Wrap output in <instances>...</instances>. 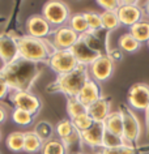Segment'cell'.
<instances>
[{"label": "cell", "instance_id": "1", "mask_svg": "<svg viewBox=\"0 0 149 154\" xmlns=\"http://www.w3.org/2000/svg\"><path fill=\"white\" fill-rule=\"evenodd\" d=\"M12 91H30L34 82L42 73L39 63L25 60L18 56L12 63L3 65L0 69Z\"/></svg>", "mask_w": 149, "mask_h": 154}, {"label": "cell", "instance_id": "2", "mask_svg": "<svg viewBox=\"0 0 149 154\" xmlns=\"http://www.w3.org/2000/svg\"><path fill=\"white\" fill-rule=\"evenodd\" d=\"M89 79L90 76L88 67L79 64L77 68L73 69L72 72L56 77V80L51 84V86L47 90L59 91V93L66 95L67 98H76Z\"/></svg>", "mask_w": 149, "mask_h": 154}, {"label": "cell", "instance_id": "3", "mask_svg": "<svg viewBox=\"0 0 149 154\" xmlns=\"http://www.w3.org/2000/svg\"><path fill=\"white\" fill-rule=\"evenodd\" d=\"M17 38L18 55L20 57L34 63H47L48 57L56 50L47 39H38L30 35H21Z\"/></svg>", "mask_w": 149, "mask_h": 154}, {"label": "cell", "instance_id": "4", "mask_svg": "<svg viewBox=\"0 0 149 154\" xmlns=\"http://www.w3.org/2000/svg\"><path fill=\"white\" fill-rule=\"evenodd\" d=\"M42 16L46 18L51 26H64L71 18V11L66 3L63 2H47L42 7Z\"/></svg>", "mask_w": 149, "mask_h": 154}, {"label": "cell", "instance_id": "5", "mask_svg": "<svg viewBox=\"0 0 149 154\" xmlns=\"http://www.w3.org/2000/svg\"><path fill=\"white\" fill-rule=\"evenodd\" d=\"M119 111L122 114V118H123V138L126 144L133 146L139 141L141 134L140 122L129 106L122 105Z\"/></svg>", "mask_w": 149, "mask_h": 154}, {"label": "cell", "instance_id": "6", "mask_svg": "<svg viewBox=\"0 0 149 154\" xmlns=\"http://www.w3.org/2000/svg\"><path fill=\"white\" fill-rule=\"evenodd\" d=\"M48 67L54 71L56 75H66L77 68V60L71 52V50H56L47 60Z\"/></svg>", "mask_w": 149, "mask_h": 154}, {"label": "cell", "instance_id": "7", "mask_svg": "<svg viewBox=\"0 0 149 154\" xmlns=\"http://www.w3.org/2000/svg\"><path fill=\"white\" fill-rule=\"evenodd\" d=\"M114 69H115V61L110 57L107 54H102L99 57H97L89 67V76L97 82H105L113 76Z\"/></svg>", "mask_w": 149, "mask_h": 154}, {"label": "cell", "instance_id": "8", "mask_svg": "<svg viewBox=\"0 0 149 154\" xmlns=\"http://www.w3.org/2000/svg\"><path fill=\"white\" fill-rule=\"evenodd\" d=\"M116 14L120 25L131 28L137 22L143 21L145 13L137 2H120L119 8L116 9Z\"/></svg>", "mask_w": 149, "mask_h": 154}, {"label": "cell", "instance_id": "9", "mask_svg": "<svg viewBox=\"0 0 149 154\" xmlns=\"http://www.w3.org/2000/svg\"><path fill=\"white\" fill-rule=\"evenodd\" d=\"M9 98L14 109L28 111L34 116L39 112L42 107V101L32 91H12Z\"/></svg>", "mask_w": 149, "mask_h": 154}, {"label": "cell", "instance_id": "10", "mask_svg": "<svg viewBox=\"0 0 149 154\" xmlns=\"http://www.w3.org/2000/svg\"><path fill=\"white\" fill-rule=\"evenodd\" d=\"M127 102L131 109L145 111L149 106V85L144 82H137L128 89Z\"/></svg>", "mask_w": 149, "mask_h": 154}, {"label": "cell", "instance_id": "11", "mask_svg": "<svg viewBox=\"0 0 149 154\" xmlns=\"http://www.w3.org/2000/svg\"><path fill=\"white\" fill-rule=\"evenodd\" d=\"M80 35L75 33L68 25L60 26L52 30L51 45L55 50H71L79 41Z\"/></svg>", "mask_w": 149, "mask_h": 154}, {"label": "cell", "instance_id": "12", "mask_svg": "<svg viewBox=\"0 0 149 154\" xmlns=\"http://www.w3.org/2000/svg\"><path fill=\"white\" fill-rule=\"evenodd\" d=\"M71 52L73 54V56L76 57V60H77L79 64L86 65V67H89L97 57H99L102 55V52L94 50L85 39H84L82 35H80L79 41L76 42V45L71 48Z\"/></svg>", "mask_w": 149, "mask_h": 154}, {"label": "cell", "instance_id": "13", "mask_svg": "<svg viewBox=\"0 0 149 154\" xmlns=\"http://www.w3.org/2000/svg\"><path fill=\"white\" fill-rule=\"evenodd\" d=\"M26 33L33 38L46 39L52 34V26L46 21L42 14H33L26 21Z\"/></svg>", "mask_w": 149, "mask_h": 154}, {"label": "cell", "instance_id": "14", "mask_svg": "<svg viewBox=\"0 0 149 154\" xmlns=\"http://www.w3.org/2000/svg\"><path fill=\"white\" fill-rule=\"evenodd\" d=\"M18 55L17 38L12 34H0V60L7 65L16 60Z\"/></svg>", "mask_w": 149, "mask_h": 154}, {"label": "cell", "instance_id": "15", "mask_svg": "<svg viewBox=\"0 0 149 154\" xmlns=\"http://www.w3.org/2000/svg\"><path fill=\"white\" fill-rule=\"evenodd\" d=\"M80 134H81L82 145H86L92 149L104 148V136H105L104 123H94L89 129Z\"/></svg>", "mask_w": 149, "mask_h": 154}, {"label": "cell", "instance_id": "16", "mask_svg": "<svg viewBox=\"0 0 149 154\" xmlns=\"http://www.w3.org/2000/svg\"><path fill=\"white\" fill-rule=\"evenodd\" d=\"M102 97H104V95H102V89H101L99 82L94 81L93 79H89L85 85L82 86L81 91H80L76 98L85 107H89L90 105H93L94 102H97L98 99Z\"/></svg>", "mask_w": 149, "mask_h": 154}, {"label": "cell", "instance_id": "17", "mask_svg": "<svg viewBox=\"0 0 149 154\" xmlns=\"http://www.w3.org/2000/svg\"><path fill=\"white\" fill-rule=\"evenodd\" d=\"M111 112V101L107 97L99 98L97 102L86 107V114L93 119L94 123H104Z\"/></svg>", "mask_w": 149, "mask_h": 154}, {"label": "cell", "instance_id": "18", "mask_svg": "<svg viewBox=\"0 0 149 154\" xmlns=\"http://www.w3.org/2000/svg\"><path fill=\"white\" fill-rule=\"evenodd\" d=\"M104 127L106 132L123 137V118H122L120 111H111L109 116L106 118V120L104 122Z\"/></svg>", "mask_w": 149, "mask_h": 154}, {"label": "cell", "instance_id": "19", "mask_svg": "<svg viewBox=\"0 0 149 154\" xmlns=\"http://www.w3.org/2000/svg\"><path fill=\"white\" fill-rule=\"evenodd\" d=\"M43 141L38 137V134L34 131H26L24 132V152L29 154H34L41 152Z\"/></svg>", "mask_w": 149, "mask_h": 154}, {"label": "cell", "instance_id": "20", "mask_svg": "<svg viewBox=\"0 0 149 154\" xmlns=\"http://www.w3.org/2000/svg\"><path fill=\"white\" fill-rule=\"evenodd\" d=\"M139 43H144V42L149 41V21H140L129 28L128 32Z\"/></svg>", "mask_w": 149, "mask_h": 154}, {"label": "cell", "instance_id": "21", "mask_svg": "<svg viewBox=\"0 0 149 154\" xmlns=\"http://www.w3.org/2000/svg\"><path fill=\"white\" fill-rule=\"evenodd\" d=\"M68 26L75 33H77L79 35H84V34L89 33V26H88V22H86V18L84 16V13L72 14L70 21H68Z\"/></svg>", "mask_w": 149, "mask_h": 154}, {"label": "cell", "instance_id": "22", "mask_svg": "<svg viewBox=\"0 0 149 154\" xmlns=\"http://www.w3.org/2000/svg\"><path fill=\"white\" fill-rule=\"evenodd\" d=\"M118 46H119V48L122 51L128 52V54H133V52H137L140 50L141 43H139L129 33H124L119 37Z\"/></svg>", "mask_w": 149, "mask_h": 154}, {"label": "cell", "instance_id": "23", "mask_svg": "<svg viewBox=\"0 0 149 154\" xmlns=\"http://www.w3.org/2000/svg\"><path fill=\"white\" fill-rule=\"evenodd\" d=\"M41 154H67V146L62 140L52 137L51 140L43 142Z\"/></svg>", "mask_w": 149, "mask_h": 154}, {"label": "cell", "instance_id": "24", "mask_svg": "<svg viewBox=\"0 0 149 154\" xmlns=\"http://www.w3.org/2000/svg\"><path fill=\"white\" fill-rule=\"evenodd\" d=\"M5 144H7V148L14 153L24 152V132L14 131V132L9 133L5 140Z\"/></svg>", "mask_w": 149, "mask_h": 154}, {"label": "cell", "instance_id": "25", "mask_svg": "<svg viewBox=\"0 0 149 154\" xmlns=\"http://www.w3.org/2000/svg\"><path fill=\"white\" fill-rule=\"evenodd\" d=\"M101 20H102V26H104V29L107 30V32L116 30L120 26L116 11H104V12L101 13Z\"/></svg>", "mask_w": 149, "mask_h": 154}, {"label": "cell", "instance_id": "26", "mask_svg": "<svg viewBox=\"0 0 149 154\" xmlns=\"http://www.w3.org/2000/svg\"><path fill=\"white\" fill-rule=\"evenodd\" d=\"M34 132L38 134V137H39L42 141L46 142V141H48L52 138L55 128L50 124L47 120H42V122L36 124V127H34Z\"/></svg>", "mask_w": 149, "mask_h": 154}, {"label": "cell", "instance_id": "27", "mask_svg": "<svg viewBox=\"0 0 149 154\" xmlns=\"http://www.w3.org/2000/svg\"><path fill=\"white\" fill-rule=\"evenodd\" d=\"M34 115H32L28 111H24V110H18V109H14L13 112H12V120L16 123L17 125H21V127H29L33 124L34 122Z\"/></svg>", "mask_w": 149, "mask_h": 154}, {"label": "cell", "instance_id": "28", "mask_svg": "<svg viewBox=\"0 0 149 154\" xmlns=\"http://www.w3.org/2000/svg\"><path fill=\"white\" fill-rule=\"evenodd\" d=\"M85 112H86V107L77 98H67V114L70 119H73Z\"/></svg>", "mask_w": 149, "mask_h": 154}, {"label": "cell", "instance_id": "29", "mask_svg": "<svg viewBox=\"0 0 149 154\" xmlns=\"http://www.w3.org/2000/svg\"><path fill=\"white\" fill-rule=\"evenodd\" d=\"M84 16H85L88 26H89V33L97 34L99 30L104 29V26H102V20H101V13L84 12Z\"/></svg>", "mask_w": 149, "mask_h": 154}, {"label": "cell", "instance_id": "30", "mask_svg": "<svg viewBox=\"0 0 149 154\" xmlns=\"http://www.w3.org/2000/svg\"><path fill=\"white\" fill-rule=\"evenodd\" d=\"M75 127L72 124L71 119H63V120L58 122V124L55 125V133L58 134L59 140H64V138H67L70 136L71 133L75 132Z\"/></svg>", "mask_w": 149, "mask_h": 154}, {"label": "cell", "instance_id": "31", "mask_svg": "<svg viewBox=\"0 0 149 154\" xmlns=\"http://www.w3.org/2000/svg\"><path fill=\"white\" fill-rule=\"evenodd\" d=\"M71 122H72V124H73L75 129L79 133L85 132V131H88L92 125L94 124L93 119H92L86 112L82 114V115H79V116H76L73 119H71Z\"/></svg>", "mask_w": 149, "mask_h": 154}, {"label": "cell", "instance_id": "32", "mask_svg": "<svg viewBox=\"0 0 149 154\" xmlns=\"http://www.w3.org/2000/svg\"><path fill=\"white\" fill-rule=\"evenodd\" d=\"M97 154H136V150L135 146L126 144L116 148H101L98 149Z\"/></svg>", "mask_w": 149, "mask_h": 154}, {"label": "cell", "instance_id": "33", "mask_svg": "<svg viewBox=\"0 0 149 154\" xmlns=\"http://www.w3.org/2000/svg\"><path fill=\"white\" fill-rule=\"evenodd\" d=\"M126 145V141L122 136H116L114 133L106 132L105 131V136H104V148H116V146Z\"/></svg>", "mask_w": 149, "mask_h": 154}, {"label": "cell", "instance_id": "34", "mask_svg": "<svg viewBox=\"0 0 149 154\" xmlns=\"http://www.w3.org/2000/svg\"><path fill=\"white\" fill-rule=\"evenodd\" d=\"M97 4L104 11H116L120 5V2H116V0H98Z\"/></svg>", "mask_w": 149, "mask_h": 154}, {"label": "cell", "instance_id": "35", "mask_svg": "<svg viewBox=\"0 0 149 154\" xmlns=\"http://www.w3.org/2000/svg\"><path fill=\"white\" fill-rule=\"evenodd\" d=\"M9 86H8V82H7L5 77L3 76V73L0 72V101L2 99H4L7 95L9 93Z\"/></svg>", "mask_w": 149, "mask_h": 154}, {"label": "cell", "instance_id": "36", "mask_svg": "<svg viewBox=\"0 0 149 154\" xmlns=\"http://www.w3.org/2000/svg\"><path fill=\"white\" fill-rule=\"evenodd\" d=\"M76 142H81V134H80L77 131H75L73 133H71L67 138H64V140H63V144L67 146V149H68V146L75 145Z\"/></svg>", "mask_w": 149, "mask_h": 154}, {"label": "cell", "instance_id": "37", "mask_svg": "<svg viewBox=\"0 0 149 154\" xmlns=\"http://www.w3.org/2000/svg\"><path fill=\"white\" fill-rule=\"evenodd\" d=\"M8 116H9V112H8V110H7V107L0 103V125L4 124L7 122V119H8Z\"/></svg>", "mask_w": 149, "mask_h": 154}, {"label": "cell", "instance_id": "38", "mask_svg": "<svg viewBox=\"0 0 149 154\" xmlns=\"http://www.w3.org/2000/svg\"><path fill=\"white\" fill-rule=\"evenodd\" d=\"M144 119H145V128H147V133L149 134V106H148V109L144 111Z\"/></svg>", "mask_w": 149, "mask_h": 154}, {"label": "cell", "instance_id": "39", "mask_svg": "<svg viewBox=\"0 0 149 154\" xmlns=\"http://www.w3.org/2000/svg\"><path fill=\"white\" fill-rule=\"evenodd\" d=\"M144 11H145V12H147V14L149 16V2L145 3V5H144Z\"/></svg>", "mask_w": 149, "mask_h": 154}, {"label": "cell", "instance_id": "40", "mask_svg": "<svg viewBox=\"0 0 149 154\" xmlns=\"http://www.w3.org/2000/svg\"><path fill=\"white\" fill-rule=\"evenodd\" d=\"M75 154H85V153H75Z\"/></svg>", "mask_w": 149, "mask_h": 154}, {"label": "cell", "instance_id": "41", "mask_svg": "<svg viewBox=\"0 0 149 154\" xmlns=\"http://www.w3.org/2000/svg\"><path fill=\"white\" fill-rule=\"evenodd\" d=\"M0 140H2V132H0Z\"/></svg>", "mask_w": 149, "mask_h": 154}, {"label": "cell", "instance_id": "42", "mask_svg": "<svg viewBox=\"0 0 149 154\" xmlns=\"http://www.w3.org/2000/svg\"><path fill=\"white\" fill-rule=\"evenodd\" d=\"M147 43H148V47H149V41H148V42H147Z\"/></svg>", "mask_w": 149, "mask_h": 154}, {"label": "cell", "instance_id": "43", "mask_svg": "<svg viewBox=\"0 0 149 154\" xmlns=\"http://www.w3.org/2000/svg\"><path fill=\"white\" fill-rule=\"evenodd\" d=\"M0 154H2V153H0Z\"/></svg>", "mask_w": 149, "mask_h": 154}]
</instances>
